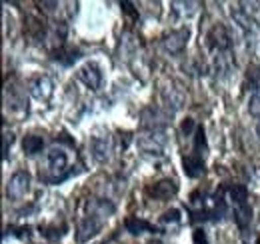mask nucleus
Masks as SVG:
<instances>
[{
    "instance_id": "nucleus-25",
    "label": "nucleus",
    "mask_w": 260,
    "mask_h": 244,
    "mask_svg": "<svg viewBox=\"0 0 260 244\" xmlns=\"http://www.w3.org/2000/svg\"><path fill=\"white\" fill-rule=\"evenodd\" d=\"M256 244H260V238H258V242H256Z\"/></svg>"
},
{
    "instance_id": "nucleus-4",
    "label": "nucleus",
    "mask_w": 260,
    "mask_h": 244,
    "mask_svg": "<svg viewBox=\"0 0 260 244\" xmlns=\"http://www.w3.org/2000/svg\"><path fill=\"white\" fill-rule=\"evenodd\" d=\"M78 80L80 82H84L90 90H98L100 88V84H102V72H100V68H98L94 62H88V64H84L80 70H78Z\"/></svg>"
},
{
    "instance_id": "nucleus-5",
    "label": "nucleus",
    "mask_w": 260,
    "mask_h": 244,
    "mask_svg": "<svg viewBox=\"0 0 260 244\" xmlns=\"http://www.w3.org/2000/svg\"><path fill=\"white\" fill-rule=\"evenodd\" d=\"M102 228V220L96 218V216H86V218H82L80 220V224H78V230H76V240L78 242H86V240H90L94 234H98V230Z\"/></svg>"
},
{
    "instance_id": "nucleus-2",
    "label": "nucleus",
    "mask_w": 260,
    "mask_h": 244,
    "mask_svg": "<svg viewBox=\"0 0 260 244\" xmlns=\"http://www.w3.org/2000/svg\"><path fill=\"white\" fill-rule=\"evenodd\" d=\"M164 144H166V136L160 130H150V132L138 136V146L146 154H162Z\"/></svg>"
},
{
    "instance_id": "nucleus-19",
    "label": "nucleus",
    "mask_w": 260,
    "mask_h": 244,
    "mask_svg": "<svg viewBox=\"0 0 260 244\" xmlns=\"http://www.w3.org/2000/svg\"><path fill=\"white\" fill-rule=\"evenodd\" d=\"M248 110L252 116H260V90L252 92L250 96V104H248Z\"/></svg>"
},
{
    "instance_id": "nucleus-24",
    "label": "nucleus",
    "mask_w": 260,
    "mask_h": 244,
    "mask_svg": "<svg viewBox=\"0 0 260 244\" xmlns=\"http://www.w3.org/2000/svg\"><path fill=\"white\" fill-rule=\"evenodd\" d=\"M256 132H258V136H260V122H258V126H256Z\"/></svg>"
},
{
    "instance_id": "nucleus-18",
    "label": "nucleus",
    "mask_w": 260,
    "mask_h": 244,
    "mask_svg": "<svg viewBox=\"0 0 260 244\" xmlns=\"http://www.w3.org/2000/svg\"><path fill=\"white\" fill-rule=\"evenodd\" d=\"M228 194H230V198H232V202H234L236 206L246 204V200H248V190H246V186H242V184L230 186V188H228Z\"/></svg>"
},
{
    "instance_id": "nucleus-10",
    "label": "nucleus",
    "mask_w": 260,
    "mask_h": 244,
    "mask_svg": "<svg viewBox=\"0 0 260 244\" xmlns=\"http://www.w3.org/2000/svg\"><path fill=\"white\" fill-rule=\"evenodd\" d=\"M176 192H178V186L172 180H160V182H156L154 186L148 188V194L154 196L156 200H170Z\"/></svg>"
},
{
    "instance_id": "nucleus-22",
    "label": "nucleus",
    "mask_w": 260,
    "mask_h": 244,
    "mask_svg": "<svg viewBox=\"0 0 260 244\" xmlns=\"http://www.w3.org/2000/svg\"><path fill=\"white\" fill-rule=\"evenodd\" d=\"M194 120H192V118H186V120L182 122V132H184V134H192V130H194Z\"/></svg>"
},
{
    "instance_id": "nucleus-7",
    "label": "nucleus",
    "mask_w": 260,
    "mask_h": 244,
    "mask_svg": "<svg viewBox=\"0 0 260 244\" xmlns=\"http://www.w3.org/2000/svg\"><path fill=\"white\" fill-rule=\"evenodd\" d=\"M206 40H208V46L214 48V50H228L230 48V36H228V30L222 24H214L208 30Z\"/></svg>"
},
{
    "instance_id": "nucleus-8",
    "label": "nucleus",
    "mask_w": 260,
    "mask_h": 244,
    "mask_svg": "<svg viewBox=\"0 0 260 244\" xmlns=\"http://www.w3.org/2000/svg\"><path fill=\"white\" fill-rule=\"evenodd\" d=\"M52 88H54V84L48 76H36L28 82V90L38 100H48L52 96Z\"/></svg>"
},
{
    "instance_id": "nucleus-21",
    "label": "nucleus",
    "mask_w": 260,
    "mask_h": 244,
    "mask_svg": "<svg viewBox=\"0 0 260 244\" xmlns=\"http://www.w3.org/2000/svg\"><path fill=\"white\" fill-rule=\"evenodd\" d=\"M194 244H208V238H206V232L202 228H196L194 230Z\"/></svg>"
},
{
    "instance_id": "nucleus-6",
    "label": "nucleus",
    "mask_w": 260,
    "mask_h": 244,
    "mask_svg": "<svg viewBox=\"0 0 260 244\" xmlns=\"http://www.w3.org/2000/svg\"><path fill=\"white\" fill-rule=\"evenodd\" d=\"M48 166H50V172L54 174V178H52V182H56V180H62V172L66 170V166H68V156L62 148H52L50 152H48Z\"/></svg>"
},
{
    "instance_id": "nucleus-11",
    "label": "nucleus",
    "mask_w": 260,
    "mask_h": 244,
    "mask_svg": "<svg viewBox=\"0 0 260 244\" xmlns=\"http://www.w3.org/2000/svg\"><path fill=\"white\" fill-rule=\"evenodd\" d=\"M112 152V140L110 136H94L92 138V156L98 162H104Z\"/></svg>"
},
{
    "instance_id": "nucleus-17",
    "label": "nucleus",
    "mask_w": 260,
    "mask_h": 244,
    "mask_svg": "<svg viewBox=\"0 0 260 244\" xmlns=\"http://www.w3.org/2000/svg\"><path fill=\"white\" fill-rule=\"evenodd\" d=\"M22 148H24L26 154H36L44 148V140H42V136L28 134V136H24V140H22Z\"/></svg>"
},
{
    "instance_id": "nucleus-13",
    "label": "nucleus",
    "mask_w": 260,
    "mask_h": 244,
    "mask_svg": "<svg viewBox=\"0 0 260 244\" xmlns=\"http://www.w3.org/2000/svg\"><path fill=\"white\" fill-rule=\"evenodd\" d=\"M112 212H114V204L108 202V200L94 198V200L88 202V214H90V216H96L100 220H104V218H108Z\"/></svg>"
},
{
    "instance_id": "nucleus-9",
    "label": "nucleus",
    "mask_w": 260,
    "mask_h": 244,
    "mask_svg": "<svg viewBox=\"0 0 260 244\" xmlns=\"http://www.w3.org/2000/svg\"><path fill=\"white\" fill-rule=\"evenodd\" d=\"M182 166H184V174H186L188 178H198V176L204 172V160H202V154L192 152V154H188V156H184Z\"/></svg>"
},
{
    "instance_id": "nucleus-14",
    "label": "nucleus",
    "mask_w": 260,
    "mask_h": 244,
    "mask_svg": "<svg viewBox=\"0 0 260 244\" xmlns=\"http://www.w3.org/2000/svg\"><path fill=\"white\" fill-rule=\"evenodd\" d=\"M124 226H126V230H128L130 234H142V232H156V228H154V226H152L150 222H146V220H142V218H136V216H130V218H126Z\"/></svg>"
},
{
    "instance_id": "nucleus-23",
    "label": "nucleus",
    "mask_w": 260,
    "mask_h": 244,
    "mask_svg": "<svg viewBox=\"0 0 260 244\" xmlns=\"http://www.w3.org/2000/svg\"><path fill=\"white\" fill-rule=\"evenodd\" d=\"M12 140H14V136H12V134H4V148H2V150H4V158L8 156V146L12 144Z\"/></svg>"
},
{
    "instance_id": "nucleus-20",
    "label": "nucleus",
    "mask_w": 260,
    "mask_h": 244,
    "mask_svg": "<svg viewBox=\"0 0 260 244\" xmlns=\"http://www.w3.org/2000/svg\"><path fill=\"white\" fill-rule=\"evenodd\" d=\"M160 222H164V224H168V222H172V224H178V222H180V212H178V210H168V212L162 214Z\"/></svg>"
},
{
    "instance_id": "nucleus-3",
    "label": "nucleus",
    "mask_w": 260,
    "mask_h": 244,
    "mask_svg": "<svg viewBox=\"0 0 260 244\" xmlns=\"http://www.w3.org/2000/svg\"><path fill=\"white\" fill-rule=\"evenodd\" d=\"M188 36H190L188 28H178V30L168 32V34L162 38L164 50H166V52H170V54H180V52L186 48Z\"/></svg>"
},
{
    "instance_id": "nucleus-15",
    "label": "nucleus",
    "mask_w": 260,
    "mask_h": 244,
    "mask_svg": "<svg viewBox=\"0 0 260 244\" xmlns=\"http://www.w3.org/2000/svg\"><path fill=\"white\" fill-rule=\"evenodd\" d=\"M252 220V208L248 204H240L234 206V222L238 224V228H246Z\"/></svg>"
},
{
    "instance_id": "nucleus-12",
    "label": "nucleus",
    "mask_w": 260,
    "mask_h": 244,
    "mask_svg": "<svg viewBox=\"0 0 260 244\" xmlns=\"http://www.w3.org/2000/svg\"><path fill=\"white\" fill-rule=\"evenodd\" d=\"M232 18H234V22H236L240 28H244L246 32L258 30V22H256V18H254V16H250V12H248V10L234 8V10H232Z\"/></svg>"
},
{
    "instance_id": "nucleus-1",
    "label": "nucleus",
    "mask_w": 260,
    "mask_h": 244,
    "mask_svg": "<svg viewBox=\"0 0 260 244\" xmlns=\"http://www.w3.org/2000/svg\"><path fill=\"white\" fill-rule=\"evenodd\" d=\"M28 190H30V174H28L26 170L14 172L12 178L8 180V186H6V194H8V198H12V200H20L22 196H26Z\"/></svg>"
},
{
    "instance_id": "nucleus-16",
    "label": "nucleus",
    "mask_w": 260,
    "mask_h": 244,
    "mask_svg": "<svg viewBox=\"0 0 260 244\" xmlns=\"http://www.w3.org/2000/svg\"><path fill=\"white\" fill-rule=\"evenodd\" d=\"M246 88L252 92L260 90V66L258 64H250L246 68V78H244Z\"/></svg>"
}]
</instances>
